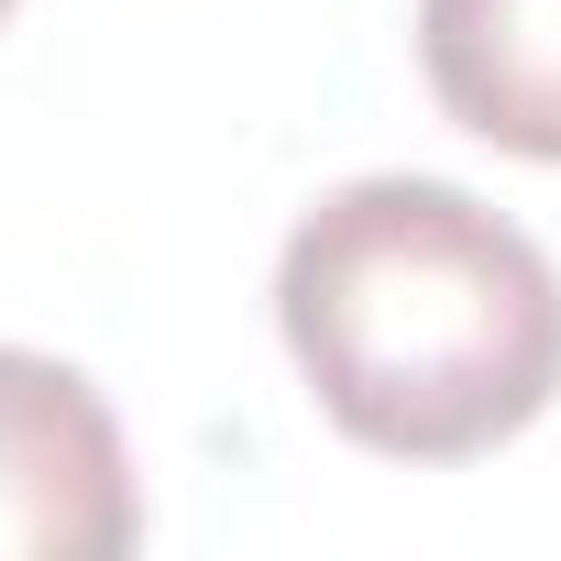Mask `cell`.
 Masks as SVG:
<instances>
[{"instance_id":"6da1fadb","label":"cell","mask_w":561,"mask_h":561,"mask_svg":"<svg viewBox=\"0 0 561 561\" xmlns=\"http://www.w3.org/2000/svg\"><path fill=\"white\" fill-rule=\"evenodd\" d=\"M275 331L342 440L473 462L561 397V264L451 176H342L287 220Z\"/></svg>"},{"instance_id":"7a4b0ae2","label":"cell","mask_w":561,"mask_h":561,"mask_svg":"<svg viewBox=\"0 0 561 561\" xmlns=\"http://www.w3.org/2000/svg\"><path fill=\"white\" fill-rule=\"evenodd\" d=\"M133 539L144 495L111 397L56 353L0 342V561H122Z\"/></svg>"},{"instance_id":"3957f363","label":"cell","mask_w":561,"mask_h":561,"mask_svg":"<svg viewBox=\"0 0 561 561\" xmlns=\"http://www.w3.org/2000/svg\"><path fill=\"white\" fill-rule=\"evenodd\" d=\"M430 100L528 165H561V0H419Z\"/></svg>"},{"instance_id":"277c9868","label":"cell","mask_w":561,"mask_h":561,"mask_svg":"<svg viewBox=\"0 0 561 561\" xmlns=\"http://www.w3.org/2000/svg\"><path fill=\"white\" fill-rule=\"evenodd\" d=\"M0 12H12V0H0Z\"/></svg>"}]
</instances>
